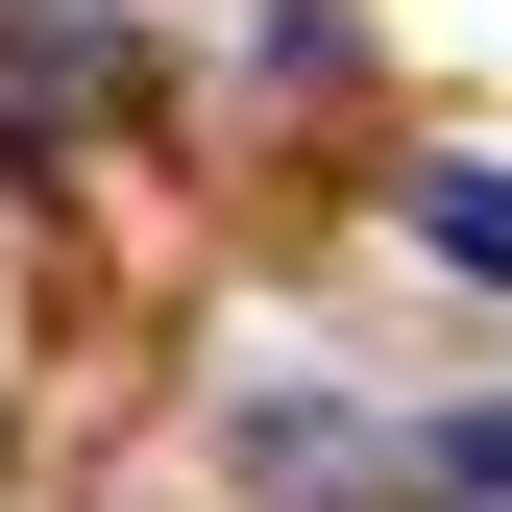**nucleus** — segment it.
I'll list each match as a JSON object with an SVG mask.
<instances>
[{
    "label": "nucleus",
    "mask_w": 512,
    "mask_h": 512,
    "mask_svg": "<svg viewBox=\"0 0 512 512\" xmlns=\"http://www.w3.org/2000/svg\"><path fill=\"white\" fill-rule=\"evenodd\" d=\"M415 220L464 244V269H512V171H415Z\"/></svg>",
    "instance_id": "2"
},
{
    "label": "nucleus",
    "mask_w": 512,
    "mask_h": 512,
    "mask_svg": "<svg viewBox=\"0 0 512 512\" xmlns=\"http://www.w3.org/2000/svg\"><path fill=\"white\" fill-rule=\"evenodd\" d=\"M415 488L439 512H512V415H415Z\"/></svg>",
    "instance_id": "1"
}]
</instances>
